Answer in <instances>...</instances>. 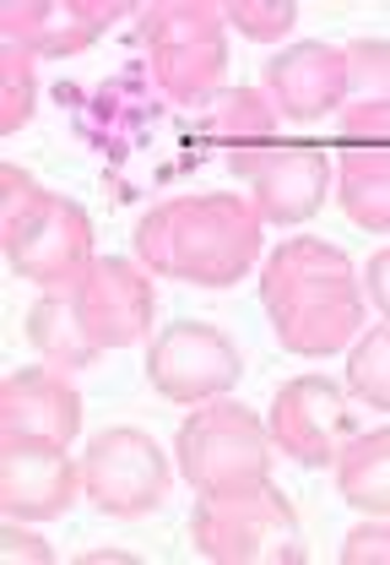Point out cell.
Returning <instances> with one entry per match:
<instances>
[{"label": "cell", "mask_w": 390, "mask_h": 565, "mask_svg": "<svg viewBox=\"0 0 390 565\" xmlns=\"http://www.w3.org/2000/svg\"><path fill=\"white\" fill-rule=\"evenodd\" d=\"M260 305H266L271 332L288 353L331 359V353L358 343L369 294H364L342 245L299 234V239H282L260 262Z\"/></svg>", "instance_id": "6da1fadb"}, {"label": "cell", "mask_w": 390, "mask_h": 565, "mask_svg": "<svg viewBox=\"0 0 390 565\" xmlns=\"http://www.w3.org/2000/svg\"><path fill=\"white\" fill-rule=\"evenodd\" d=\"M136 256L147 273L191 288H234L260 262V212L250 196H174L136 223Z\"/></svg>", "instance_id": "7a4b0ae2"}, {"label": "cell", "mask_w": 390, "mask_h": 565, "mask_svg": "<svg viewBox=\"0 0 390 565\" xmlns=\"http://www.w3.org/2000/svg\"><path fill=\"white\" fill-rule=\"evenodd\" d=\"M223 6L206 0H152L136 6V33L147 44L152 82L174 104H212L228 82V33Z\"/></svg>", "instance_id": "3957f363"}, {"label": "cell", "mask_w": 390, "mask_h": 565, "mask_svg": "<svg viewBox=\"0 0 390 565\" xmlns=\"http://www.w3.org/2000/svg\"><path fill=\"white\" fill-rule=\"evenodd\" d=\"M191 544L201 561L217 565H299L310 555L293 500L271 479L250 490L201 494L191 511Z\"/></svg>", "instance_id": "277c9868"}, {"label": "cell", "mask_w": 390, "mask_h": 565, "mask_svg": "<svg viewBox=\"0 0 390 565\" xmlns=\"http://www.w3.org/2000/svg\"><path fill=\"white\" fill-rule=\"evenodd\" d=\"M271 429L260 424L256 408L234 403V397H212L201 403L174 435V468L195 494H228L250 490L271 479Z\"/></svg>", "instance_id": "5b68a950"}, {"label": "cell", "mask_w": 390, "mask_h": 565, "mask_svg": "<svg viewBox=\"0 0 390 565\" xmlns=\"http://www.w3.org/2000/svg\"><path fill=\"white\" fill-rule=\"evenodd\" d=\"M174 484V468H169V451L147 435V429H98L87 440V457H82V494L87 505H98L104 516H152Z\"/></svg>", "instance_id": "8992f818"}, {"label": "cell", "mask_w": 390, "mask_h": 565, "mask_svg": "<svg viewBox=\"0 0 390 565\" xmlns=\"http://www.w3.org/2000/svg\"><path fill=\"white\" fill-rule=\"evenodd\" d=\"M239 375H245V353L217 321H174L147 343V381L169 403L201 408L212 397H228Z\"/></svg>", "instance_id": "52a82bcc"}, {"label": "cell", "mask_w": 390, "mask_h": 565, "mask_svg": "<svg viewBox=\"0 0 390 565\" xmlns=\"http://www.w3.org/2000/svg\"><path fill=\"white\" fill-rule=\"evenodd\" d=\"M11 273L39 288H65L93 262V217L61 191H39L33 207L0 228Z\"/></svg>", "instance_id": "ba28073f"}, {"label": "cell", "mask_w": 390, "mask_h": 565, "mask_svg": "<svg viewBox=\"0 0 390 565\" xmlns=\"http://www.w3.org/2000/svg\"><path fill=\"white\" fill-rule=\"evenodd\" d=\"M347 386H336L331 375H293L277 386L271 397V414H266V429H271V446L299 462V468H331L336 451L358 435V414L347 408Z\"/></svg>", "instance_id": "9c48e42d"}, {"label": "cell", "mask_w": 390, "mask_h": 565, "mask_svg": "<svg viewBox=\"0 0 390 565\" xmlns=\"http://www.w3.org/2000/svg\"><path fill=\"white\" fill-rule=\"evenodd\" d=\"M228 169L250 180V207L260 212V223H277V228L315 217L331 191V158L321 147H299V141L228 152Z\"/></svg>", "instance_id": "30bf717a"}, {"label": "cell", "mask_w": 390, "mask_h": 565, "mask_svg": "<svg viewBox=\"0 0 390 565\" xmlns=\"http://www.w3.org/2000/svg\"><path fill=\"white\" fill-rule=\"evenodd\" d=\"M71 299H76V316L87 327V338L98 349H130L141 338H152V282L141 267H130L126 256H93L82 267V278L71 282Z\"/></svg>", "instance_id": "8fae6325"}, {"label": "cell", "mask_w": 390, "mask_h": 565, "mask_svg": "<svg viewBox=\"0 0 390 565\" xmlns=\"http://www.w3.org/2000/svg\"><path fill=\"white\" fill-rule=\"evenodd\" d=\"M82 494V462L55 440L0 435V511L17 522H55Z\"/></svg>", "instance_id": "7c38bea8"}, {"label": "cell", "mask_w": 390, "mask_h": 565, "mask_svg": "<svg viewBox=\"0 0 390 565\" xmlns=\"http://www.w3.org/2000/svg\"><path fill=\"white\" fill-rule=\"evenodd\" d=\"M120 17H130L126 0H11L0 6V33L33 61H71Z\"/></svg>", "instance_id": "4fadbf2b"}, {"label": "cell", "mask_w": 390, "mask_h": 565, "mask_svg": "<svg viewBox=\"0 0 390 565\" xmlns=\"http://www.w3.org/2000/svg\"><path fill=\"white\" fill-rule=\"evenodd\" d=\"M266 98L277 104L282 120H299V126H315L325 115H336L347 104V55H342V44L304 39V44L282 50L266 66Z\"/></svg>", "instance_id": "5bb4252c"}, {"label": "cell", "mask_w": 390, "mask_h": 565, "mask_svg": "<svg viewBox=\"0 0 390 565\" xmlns=\"http://www.w3.org/2000/svg\"><path fill=\"white\" fill-rule=\"evenodd\" d=\"M0 435H33V440L71 446L82 435V392L55 364H33V370L6 375V386H0Z\"/></svg>", "instance_id": "9a60e30c"}, {"label": "cell", "mask_w": 390, "mask_h": 565, "mask_svg": "<svg viewBox=\"0 0 390 565\" xmlns=\"http://www.w3.org/2000/svg\"><path fill=\"white\" fill-rule=\"evenodd\" d=\"M28 343L44 353V364H55V370H93L98 353H104L87 338L82 316H76L71 282L65 288H39V299L28 305Z\"/></svg>", "instance_id": "2e32d148"}, {"label": "cell", "mask_w": 390, "mask_h": 565, "mask_svg": "<svg viewBox=\"0 0 390 565\" xmlns=\"http://www.w3.org/2000/svg\"><path fill=\"white\" fill-rule=\"evenodd\" d=\"M336 494L369 516H390V429L353 435L336 451Z\"/></svg>", "instance_id": "e0dca14e"}, {"label": "cell", "mask_w": 390, "mask_h": 565, "mask_svg": "<svg viewBox=\"0 0 390 565\" xmlns=\"http://www.w3.org/2000/svg\"><path fill=\"white\" fill-rule=\"evenodd\" d=\"M277 104L266 98V87H223L206 115H201V131L212 141H223L228 152H245V147H277Z\"/></svg>", "instance_id": "ac0fdd59"}, {"label": "cell", "mask_w": 390, "mask_h": 565, "mask_svg": "<svg viewBox=\"0 0 390 565\" xmlns=\"http://www.w3.org/2000/svg\"><path fill=\"white\" fill-rule=\"evenodd\" d=\"M336 207L369 234H390V152H342Z\"/></svg>", "instance_id": "d6986e66"}, {"label": "cell", "mask_w": 390, "mask_h": 565, "mask_svg": "<svg viewBox=\"0 0 390 565\" xmlns=\"http://www.w3.org/2000/svg\"><path fill=\"white\" fill-rule=\"evenodd\" d=\"M347 397L375 414H390V321L364 327L358 343L347 349Z\"/></svg>", "instance_id": "ffe728a7"}, {"label": "cell", "mask_w": 390, "mask_h": 565, "mask_svg": "<svg viewBox=\"0 0 390 565\" xmlns=\"http://www.w3.org/2000/svg\"><path fill=\"white\" fill-rule=\"evenodd\" d=\"M39 109V61L17 44L0 50V131H22Z\"/></svg>", "instance_id": "44dd1931"}, {"label": "cell", "mask_w": 390, "mask_h": 565, "mask_svg": "<svg viewBox=\"0 0 390 565\" xmlns=\"http://www.w3.org/2000/svg\"><path fill=\"white\" fill-rule=\"evenodd\" d=\"M347 55V104H390V44L386 39H353Z\"/></svg>", "instance_id": "7402d4cb"}, {"label": "cell", "mask_w": 390, "mask_h": 565, "mask_svg": "<svg viewBox=\"0 0 390 565\" xmlns=\"http://www.w3.org/2000/svg\"><path fill=\"white\" fill-rule=\"evenodd\" d=\"M223 22L239 28L245 39H256V44H277V39L293 33L299 6L293 0H223Z\"/></svg>", "instance_id": "603a6c76"}, {"label": "cell", "mask_w": 390, "mask_h": 565, "mask_svg": "<svg viewBox=\"0 0 390 565\" xmlns=\"http://www.w3.org/2000/svg\"><path fill=\"white\" fill-rule=\"evenodd\" d=\"M336 141L347 152H390V104H342Z\"/></svg>", "instance_id": "cb8c5ba5"}, {"label": "cell", "mask_w": 390, "mask_h": 565, "mask_svg": "<svg viewBox=\"0 0 390 565\" xmlns=\"http://www.w3.org/2000/svg\"><path fill=\"white\" fill-rule=\"evenodd\" d=\"M342 565H390V516L386 522H358L342 539Z\"/></svg>", "instance_id": "d4e9b609"}, {"label": "cell", "mask_w": 390, "mask_h": 565, "mask_svg": "<svg viewBox=\"0 0 390 565\" xmlns=\"http://www.w3.org/2000/svg\"><path fill=\"white\" fill-rule=\"evenodd\" d=\"M0 561L6 565H55V544L44 533H28L17 516L0 527Z\"/></svg>", "instance_id": "484cf974"}, {"label": "cell", "mask_w": 390, "mask_h": 565, "mask_svg": "<svg viewBox=\"0 0 390 565\" xmlns=\"http://www.w3.org/2000/svg\"><path fill=\"white\" fill-rule=\"evenodd\" d=\"M44 185L28 174V169H17V163H6L0 169V228L11 223V217H22V212L33 207V196H39Z\"/></svg>", "instance_id": "4316f807"}, {"label": "cell", "mask_w": 390, "mask_h": 565, "mask_svg": "<svg viewBox=\"0 0 390 565\" xmlns=\"http://www.w3.org/2000/svg\"><path fill=\"white\" fill-rule=\"evenodd\" d=\"M364 294L386 310V321H390V245L369 256V267H364Z\"/></svg>", "instance_id": "83f0119b"}, {"label": "cell", "mask_w": 390, "mask_h": 565, "mask_svg": "<svg viewBox=\"0 0 390 565\" xmlns=\"http://www.w3.org/2000/svg\"><path fill=\"white\" fill-rule=\"evenodd\" d=\"M76 565H141V561H136L130 550H87Z\"/></svg>", "instance_id": "f1b7e54d"}]
</instances>
